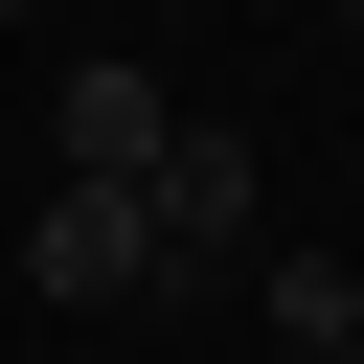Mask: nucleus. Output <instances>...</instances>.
Here are the masks:
<instances>
[{"label": "nucleus", "instance_id": "obj_2", "mask_svg": "<svg viewBox=\"0 0 364 364\" xmlns=\"http://www.w3.org/2000/svg\"><path fill=\"white\" fill-rule=\"evenodd\" d=\"M136 273H159V228H136V182H46V205H23V296H46V318H91V296H136Z\"/></svg>", "mask_w": 364, "mask_h": 364}, {"label": "nucleus", "instance_id": "obj_4", "mask_svg": "<svg viewBox=\"0 0 364 364\" xmlns=\"http://www.w3.org/2000/svg\"><path fill=\"white\" fill-rule=\"evenodd\" d=\"M250 296H273V341H341V318H364V273H341V250H250Z\"/></svg>", "mask_w": 364, "mask_h": 364}, {"label": "nucleus", "instance_id": "obj_1", "mask_svg": "<svg viewBox=\"0 0 364 364\" xmlns=\"http://www.w3.org/2000/svg\"><path fill=\"white\" fill-rule=\"evenodd\" d=\"M136 228H159V273H250V250H273L250 136H228V114H182V136H159V182H136Z\"/></svg>", "mask_w": 364, "mask_h": 364}, {"label": "nucleus", "instance_id": "obj_5", "mask_svg": "<svg viewBox=\"0 0 364 364\" xmlns=\"http://www.w3.org/2000/svg\"><path fill=\"white\" fill-rule=\"evenodd\" d=\"M296 364H364V341H296Z\"/></svg>", "mask_w": 364, "mask_h": 364}, {"label": "nucleus", "instance_id": "obj_6", "mask_svg": "<svg viewBox=\"0 0 364 364\" xmlns=\"http://www.w3.org/2000/svg\"><path fill=\"white\" fill-rule=\"evenodd\" d=\"M341 341H364V318H341Z\"/></svg>", "mask_w": 364, "mask_h": 364}, {"label": "nucleus", "instance_id": "obj_3", "mask_svg": "<svg viewBox=\"0 0 364 364\" xmlns=\"http://www.w3.org/2000/svg\"><path fill=\"white\" fill-rule=\"evenodd\" d=\"M159 136H182V91H159L136 46H91V68L46 91V159H68V182H159Z\"/></svg>", "mask_w": 364, "mask_h": 364}, {"label": "nucleus", "instance_id": "obj_7", "mask_svg": "<svg viewBox=\"0 0 364 364\" xmlns=\"http://www.w3.org/2000/svg\"><path fill=\"white\" fill-rule=\"evenodd\" d=\"M341 23H364V0H341Z\"/></svg>", "mask_w": 364, "mask_h": 364}]
</instances>
